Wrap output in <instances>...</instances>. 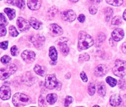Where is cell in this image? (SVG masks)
<instances>
[{
	"instance_id": "3",
	"label": "cell",
	"mask_w": 126,
	"mask_h": 107,
	"mask_svg": "<svg viewBox=\"0 0 126 107\" xmlns=\"http://www.w3.org/2000/svg\"><path fill=\"white\" fill-rule=\"evenodd\" d=\"M113 72L118 77H124L126 75V61L119 59L116 60L113 68Z\"/></svg>"
},
{
	"instance_id": "27",
	"label": "cell",
	"mask_w": 126,
	"mask_h": 107,
	"mask_svg": "<svg viewBox=\"0 0 126 107\" xmlns=\"http://www.w3.org/2000/svg\"><path fill=\"white\" fill-rule=\"evenodd\" d=\"M106 81L111 87H114L117 84V80L116 79L113 78L112 77L108 76L106 79Z\"/></svg>"
},
{
	"instance_id": "5",
	"label": "cell",
	"mask_w": 126,
	"mask_h": 107,
	"mask_svg": "<svg viewBox=\"0 0 126 107\" xmlns=\"http://www.w3.org/2000/svg\"><path fill=\"white\" fill-rule=\"evenodd\" d=\"M59 82L57 81L55 75H48L45 79V86L49 89H54L56 88Z\"/></svg>"
},
{
	"instance_id": "45",
	"label": "cell",
	"mask_w": 126,
	"mask_h": 107,
	"mask_svg": "<svg viewBox=\"0 0 126 107\" xmlns=\"http://www.w3.org/2000/svg\"><path fill=\"white\" fill-rule=\"evenodd\" d=\"M122 50L124 54H126V43H124L122 45Z\"/></svg>"
},
{
	"instance_id": "20",
	"label": "cell",
	"mask_w": 126,
	"mask_h": 107,
	"mask_svg": "<svg viewBox=\"0 0 126 107\" xmlns=\"http://www.w3.org/2000/svg\"><path fill=\"white\" fill-rule=\"evenodd\" d=\"M106 86L103 82H100L97 86V92L101 97H104L106 94Z\"/></svg>"
},
{
	"instance_id": "11",
	"label": "cell",
	"mask_w": 126,
	"mask_h": 107,
	"mask_svg": "<svg viewBox=\"0 0 126 107\" xmlns=\"http://www.w3.org/2000/svg\"><path fill=\"white\" fill-rule=\"evenodd\" d=\"M11 95V89L9 86H2L0 87V98L4 100L9 99Z\"/></svg>"
},
{
	"instance_id": "55",
	"label": "cell",
	"mask_w": 126,
	"mask_h": 107,
	"mask_svg": "<svg viewBox=\"0 0 126 107\" xmlns=\"http://www.w3.org/2000/svg\"></svg>"
},
{
	"instance_id": "50",
	"label": "cell",
	"mask_w": 126,
	"mask_h": 107,
	"mask_svg": "<svg viewBox=\"0 0 126 107\" xmlns=\"http://www.w3.org/2000/svg\"><path fill=\"white\" fill-rule=\"evenodd\" d=\"M70 76H71V75H70V73H67L66 75H65V77H66V79L70 78Z\"/></svg>"
},
{
	"instance_id": "23",
	"label": "cell",
	"mask_w": 126,
	"mask_h": 107,
	"mask_svg": "<svg viewBox=\"0 0 126 107\" xmlns=\"http://www.w3.org/2000/svg\"><path fill=\"white\" fill-rule=\"evenodd\" d=\"M47 102L50 105H53L56 102L57 100V95L55 93H49L47 95Z\"/></svg>"
},
{
	"instance_id": "31",
	"label": "cell",
	"mask_w": 126,
	"mask_h": 107,
	"mask_svg": "<svg viewBox=\"0 0 126 107\" xmlns=\"http://www.w3.org/2000/svg\"><path fill=\"white\" fill-rule=\"evenodd\" d=\"M9 31L10 35L12 36L16 37L17 36H18V33L14 26H10L9 28Z\"/></svg>"
},
{
	"instance_id": "56",
	"label": "cell",
	"mask_w": 126,
	"mask_h": 107,
	"mask_svg": "<svg viewBox=\"0 0 126 107\" xmlns=\"http://www.w3.org/2000/svg\"></svg>"
},
{
	"instance_id": "14",
	"label": "cell",
	"mask_w": 126,
	"mask_h": 107,
	"mask_svg": "<svg viewBox=\"0 0 126 107\" xmlns=\"http://www.w3.org/2000/svg\"><path fill=\"white\" fill-rule=\"evenodd\" d=\"M42 0H27V5L29 9L33 11H36L40 8Z\"/></svg>"
},
{
	"instance_id": "17",
	"label": "cell",
	"mask_w": 126,
	"mask_h": 107,
	"mask_svg": "<svg viewBox=\"0 0 126 107\" xmlns=\"http://www.w3.org/2000/svg\"><path fill=\"white\" fill-rule=\"evenodd\" d=\"M58 46H59V48H60V50H61L62 53L64 55H66L68 54L69 51H70V49H69V47L67 46V44L64 42V39L62 41H59Z\"/></svg>"
},
{
	"instance_id": "52",
	"label": "cell",
	"mask_w": 126,
	"mask_h": 107,
	"mask_svg": "<svg viewBox=\"0 0 126 107\" xmlns=\"http://www.w3.org/2000/svg\"><path fill=\"white\" fill-rule=\"evenodd\" d=\"M50 64H51V65H56V61H52V60L51 61H50Z\"/></svg>"
},
{
	"instance_id": "6",
	"label": "cell",
	"mask_w": 126,
	"mask_h": 107,
	"mask_svg": "<svg viewBox=\"0 0 126 107\" xmlns=\"http://www.w3.org/2000/svg\"><path fill=\"white\" fill-rule=\"evenodd\" d=\"M29 39L36 48L41 47L45 41V38L40 34L32 35L30 37Z\"/></svg>"
},
{
	"instance_id": "39",
	"label": "cell",
	"mask_w": 126,
	"mask_h": 107,
	"mask_svg": "<svg viewBox=\"0 0 126 107\" xmlns=\"http://www.w3.org/2000/svg\"><path fill=\"white\" fill-rule=\"evenodd\" d=\"M11 54H12L13 56H16V55H17V54H18V49L16 46H12V47H11Z\"/></svg>"
},
{
	"instance_id": "42",
	"label": "cell",
	"mask_w": 126,
	"mask_h": 107,
	"mask_svg": "<svg viewBox=\"0 0 126 107\" xmlns=\"http://www.w3.org/2000/svg\"><path fill=\"white\" fill-rule=\"evenodd\" d=\"M7 47H8V41H7L0 43V48H1V49L6 50L7 49Z\"/></svg>"
},
{
	"instance_id": "36",
	"label": "cell",
	"mask_w": 126,
	"mask_h": 107,
	"mask_svg": "<svg viewBox=\"0 0 126 107\" xmlns=\"http://www.w3.org/2000/svg\"><path fill=\"white\" fill-rule=\"evenodd\" d=\"M38 102H39V107H46V105L45 102V99H44V97L43 95H41L39 97V100H38Z\"/></svg>"
},
{
	"instance_id": "48",
	"label": "cell",
	"mask_w": 126,
	"mask_h": 107,
	"mask_svg": "<svg viewBox=\"0 0 126 107\" xmlns=\"http://www.w3.org/2000/svg\"><path fill=\"white\" fill-rule=\"evenodd\" d=\"M61 86H62V84L60 83V82H59V84H58L57 86V90H60V89H61Z\"/></svg>"
},
{
	"instance_id": "40",
	"label": "cell",
	"mask_w": 126,
	"mask_h": 107,
	"mask_svg": "<svg viewBox=\"0 0 126 107\" xmlns=\"http://www.w3.org/2000/svg\"><path fill=\"white\" fill-rule=\"evenodd\" d=\"M0 22H1V24H4L5 25H7V21L6 17L1 13H0Z\"/></svg>"
},
{
	"instance_id": "26",
	"label": "cell",
	"mask_w": 126,
	"mask_h": 107,
	"mask_svg": "<svg viewBox=\"0 0 126 107\" xmlns=\"http://www.w3.org/2000/svg\"><path fill=\"white\" fill-rule=\"evenodd\" d=\"M106 1L108 4L114 6H119L123 3V0H106Z\"/></svg>"
},
{
	"instance_id": "33",
	"label": "cell",
	"mask_w": 126,
	"mask_h": 107,
	"mask_svg": "<svg viewBox=\"0 0 126 107\" xmlns=\"http://www.w3.org/2000/svg\"><path fill=\"white\" fill-rule=\"evenodd\" d=\"M106 39V36L105 35L104 33H100V34H98L97 37V43H99V44H101V43H103Z\"/></svg>"
},
{
	"instance_id": "28",
	"label": "cell",
	"mask_w": 126,
	"mask_h": 107,
	"mask_svg": "<svg viewBox=\"0 0 126 107\" xmlns=\"http://www.w3.org/2000/svg\"><path fill=\"white\" fill-rule=\"evenodd\" d=\"M15 5L20 9H23L25 7V0H15Z\"/></svg>"
},
{
	"instance_id": "2",
	"label": "cell",
	"mask_w": 126,
	"mask_h": 107,
	"mask_svg": "<svg viewBox=\"0 0 126 107\" xmlns=\"http://www.w3.org/2000/svg\"><path fill=\"white\" fill-rule=\"evenodd\" d=\"M14 105L17 107H22L30 104L32 99L29 96L22 93H16L12 97Z\"/></svg>"
},
{
	"instance_id": "35",
	"label": "cell",
	"mask_w": 126,
	"mask_h": 107,
	"mask_svg": "<svg viewBox=\"0 0 126 107\" xmlns=\"http://www.w3.org/2000/svg\"><path fill=\"white\" fill-rule=\"evenodd\" d=\"M7 30L6 28V25L4 24H0V36H4L6 34Z\"/></svg>"
},
{
	"instance_id": "54",
	"label": "cell",
	"mask_w": 126,
	"mask_h": 107,
	"mask_svg": "<svg viewBox=\"0 0 126 107\" xmlns=\"http://www.w3.org/2000/svg\"><path fill=\"white\" fill-rule=\"evenodd\" d=\"M93 107H100L99 106H98V105H95V106H94Z\"/></svg>"
},
{
	"instance_id": "49",
	"label": "cell",
	"mask_w": 126,
	"mask_h": 107,
	"mask_svg": "<svg viewBox=\"0 0 126 107\" xmlns=\"http://www.w3.org/2000/svg\"><path fill=\"white\" fill-rule=\"evenodd\" d=\"M123 18L126 21V9L124 11V13H123Z\"/></svg>"
},
{
	"instance_id": "24",
	"label": "cell",
	"mask_w": 126,
	"mask_h": 107,
	"mask_svg": "<svg viewBox=\"0 0 126 107\" xmlns=\"http://www.w3.org/2000/svg\"><path fill=\"white\" fill-rule=\"evenodd\" d=\"M4 12L8 16L9 20H12L16 17V10L11 8H5Z\"/></svg>"
},
{
	"instance_id": "8",
	"label": "cell",
	"mask_w": 126,
	"mask_h": 107,
	"mask_svg": "<svg viewBox=\"0 0 126 107\" xmlns=\"http://www.w3.org/2000/svg\"><path fill=\"white\" fill-rule=\"evenodd\" d=\"M17 25L21 31H26L30 28V23L29 21L27 20L22 17H18L17 20Z\"/></svg>"
},
{
	"instance_id": "13",
	"label": "cell",
	"mask_w": 126,
	"mask_h": 107,
	"mask_svg": "<svg viewBox=\"0 0 126 107\" xmlns=\"http://www.w3.org/2000/svg\"><path fill=\"white\" fill-rule=\"evenodd\" d=\"M22 81L25 84L27 85V86H32L34 82V77L33 76L30 72H26L25 73L23 74V76H22Z\"/></svg>"
},
{
	"instance_id": "30",
	"label": "cell",
	"mask_w": 126,
	"mask_h": 107,
	"mask_svg": "<svg viewBox=\"0 0 126 107\" xmlns=\"http://www.w3.org/2000/svg\"><path fill=\"white\" fill-rule=\"evenodd\" d=\"M111 23L114 25H119L122 23V18L120 16H116L113 18L111 21Z\"/></svg>"
},
{
	"instance_id": "18",
	"label": "cell",
	"mask_w": 126,
	"mask_h": 107,
	"mask_svg": "<svg viewBox=\"0 0 126 107\" xmlns=\"http://www.w3.org/2000/svg\"><path fill=\"white\" fill-rule=\"evenodd\" d=\"M34 71L37 75L41 76H44L46 73V69L44 66H42L39 65H36L34 67Z\"/></svg>"
},
{
	"instance_id": "9",
	"label": "cell",
	"mask_w": 126,
	"mask_h": 107,
	"mask_svg": "<svg viewBox=\"0 0 126 107\" xmlns=\"http://www.w3.org/2000/svg\"><path fill=\"white\" fill-rule=\"evenodd\" d=\"M49 33L52 36H59L63 34V30L56 23L50 24L49 27Z\"/></svg>"
},
{
	"instance_id": "4",
	"label": "cell",
	"mask_w": 126,
	"mask_h": 107,
	"mask_svg": "<svg viewBox=\"0 0 126 107\" xmlns=\"http://www.w3.org/2000/svg\"><path fill=\"white\" fill-rule=\"evenodd\" d=\"M17 70L15 64L11 63L6 67L0 69V80H4L14 74Z\"/></svg>"
},
{
	"instance_id": "43",
	"label": "cell",
	"mask_w": 126,
	"mask_h": 107,
	"mask_svg": "<svg viewBox=\"0 0 126 107\" xmlns=\"http://www.w3.org/2000/svg\"><path fill=\"white\" fill-rule=\"evenodd\" d=\"M80 76H81V79H82V80L84 81V82H87V80H88V79H87V75H86V73H85L84 71H82V72L81 73V75H80Z\"/></svg>"
},
{
	"instance_id": "51",
	"label": "cell",
	"mask_w": 126,
	"mask_h": 107,
	"mask_svg": "<svg viewBox=\"0 0 126 107\" xmlns=\"http://www.w3.org/2000/svg\"><path fill=\"white\" fill-rule=\"evenodd\" d=\"M112 39H110V45L111 46H114V43H113V41H112Z\"/></svg>"
},
{
	"instance_id": "12",
	"label": "cell",
	"mask_w": 126,
	"mask_h": 107,
	"mask_svg": "<svg viewBox=\"0 0 126 107\" xmlns=\"http://www.w3.org/2000/svg\"><path fill=\"white\" fill-rule=\"evenodd\" d=\"M108 71V68L106 65L100 64L96 66L94 70V74L97 77H102L105 76Z\"/></svg>"
},
{
	"instance_id": "38",
	"label": "cell",
	"mask_w": 126,
	"mask_h": 107,
	"mask_svg": "<svg viewBox=\"0 0 126 107\" xmlns=\"http://www.w3.org/2000/svg\"><path fill=\"white\" fill-rule=\"evenodd\" d=\"M118 86L121 89H125L126 88V81L123 79H121L119 81H118Z\"/></svg>"
},
{
	"instance_id": "25",
	"label": "cell",
	"mask_w": 126,
	"mask_h": 107,
	"mask_svg": "<svg viewBox=\"0 0 126 107\" xmlns=\"http://www.w3.org/2000/svg\"><path fill=\"white\" fill-rule=\"evenodd\" d=\"M58 12V9L57 7H56L55 6H53V7H50L49 9V10L48 11V16H49V18H52L53 17H54L55 16V15L57 14V13Z\"/></svg>"
},
{
	"instance_id": "34",
	"label": "cell",
	"mask_w": 126,
	"mask_h": 107,
	"mask_svg": "<svg viewBox=\"0 0 126 107\" xmlns=\"http://www.w3.org/2000/svg\"><path fill=\"white\" fill-rule=\"evenodd\" d=\"M73 100V99L72 97H71V96H66L65 99V103H64L65 107H68L72 103Z\"/></svg>"
},
{
	"instance_id": "1",
	"label": "cell",
	"mask_w": 126,
	"mask_h": 107,
	"mask_svg": "<svg viewBox=\"0 0 126 107\" xmlns=\"http://www.w3.org/2000/svg\"><path fill=\"white\" fill-rule=\"evenodd\" d=\"M94 44V41L91 35L85 31H81L78 34V47L81 51L91 47Z\"/></svg>"
},
{
	"instance_id": "47",
	"label": "cell",
	"mask_w": 126,
	"mask_h": 107,
	"mask_svg": "<svg viewBox=\"0 0 126 107\" xmlns=\"http://www.w3.org/2000/svg\"><path fill=\"white\" fill-rule=\"evenodd\" d=\"M7 2L9 4L15 5V0H7Z\"/></svg>"
},
{
	"instance_id": "29",
	"label": "cell",
	"mask_w": 126,
	"mask_h": 107,
	"mask_svg": "<svg viewBox=\"0 0 126 107\" xmlns=\"http://www.w3.org/2000/svg\"><path fill=\"white\" fill-rule=\"evenodd\" d=\"M95 92V86L94 82H90L88 86V92L90 95H93Z\"/></svg>"
},
{
	"instance_id": "15",
	"label": "cell",
	"mask_w": 126,
	"mask_h": 107,
	"mask_svg": "<svg viewBox=\"0 0 126 107\" xmlns=\"http://www.w3.org/2000/svg\"><path fill=\"white\" fill-rule=\"evenodd\" d=\"M111 36L113 40L116 41H119L124 38V32L123 30L121 28H116L112 32Z\"/></svg>"
},
{
	"instance_id": "19",
	"label": "cell",
	"mask_w": 126,
	"mask_h": 107,
	"mask_svg": "<svg viewBox=\"0 0 126 107\" xmlns=\"http://www.w3.org/2000/svg\"><path fill=\"white\" fill-rule=\"evenodd\" d=\"M29 22L30 23V25L36 30L39 29L41 25V23L34 17H31L29 19Z\"/></svg>"
},
{
	"instance_id": "53",
	"label": "cell",
	"mask_w": 126,
	"mask_h": 107,
	"mask_svg": "<svg viewBox=\"0 0 126 107\" xmlns=\"http://www.w3.org/2000/svg\"><path fill=\"white\" fill-rule=\"evenodd\" d=\"M70 1L72 2H78L79 0H70Z\"/></svg>"
},
{
	"instance_id": "7",
	"label": "cell",
	"mask_w": 126,
	"mask_h": 107,
	"mask_svg": "<svg viewBox=\"0 0 126 107\" xmlns=\"http://www.w3.org/2000/svg\"><path fill=\"white\" fill-rule=\"evenodd\" d=\"M61 18L66 22H71L76 19V15L73 10L68 9L61 12Z\"/></svg>"
},
{
	"instance_id": "22",
	"label": "cell",
	"mask_w": 126,
	"mask_h": 107,
	"mask_svg": "<svg viewBox=\"0 0 126 107\" xmlns=\"http://www.w3.org/2000/svg\"><path fill=\"white\" fill-rule=\"evenodd\" d=\"M49 57L52 61H56L57 59V52L55 47L51 46L49 48Z\"/></svg>"
},
{
	"instance_id": "46",
	"label": "cell",
	"mask_w": 126,
	"mask_h": 107,
	"mask_svg": "<svg viewBox=\"0 0 126 107\" xmlns=\"http://www.w3.org/2000/svg\"><path fill=\"white\" fill-rule=\"evenodd\" d=\"M102 1V0H90V1H91L92 3L94 4H99Z\"/></svg>"
},
{
	"instance_id": "10",
	"label": "cell",
	"mask_w": 126,
	"mask_h": 107,
	"mask_svg": "<svg viewBox=\"0 0 126 107\" xmlns=\"http://www.w3.org/2000/svg\"><path fill=\"white\" fill-rule=\"evenodd\" d=\"M22 58L25 62L27 63H31L33 61H34L35 59V53L31 50H25L22 52Z\"/></svg>"
},
{
	"instance_id": "21",
	"label": "cell",
	"mask_w": 126,
	"mask_h": 107,
	"mask_svg": "<svg viewBox=\"0 0 126 107\" xmlns=\"http://www.w3.org/2000/svg\"><path fill=\"white\" fill-rule=\"evenodd\" d=\"M104 14L105 20L107 22H109L110 20L112 17L113 14V10L111 7H107L104 10Z\"/></svg>"
},
{
	"instance_id": "37",
	"label": "cell",
	"mask_w": 126,
	"mask_h": 107,
	"mask_svg": "<svg viewBox=\"0 0 126 107\" xmlns=\"http://www.w3.org/2000/svg\"><path fill=\"white\" fill-rule=\"evenodd\" d=\"M11 59L9 56L8 55H4L3 57H2L1 59V61L3 64H7L9 63V61H11Z\"/></svg>"
},
{
	"instance_id": "32",
	"label": "cell",
	"mask_w": 126,
	"mask_h": 107,
	"mask_svg": "<svg viewBox=\"0 0 126 107\" xmlns=\"http://www.w3.org/2000/svg\"><path fill=\"white\" fill-rule=\"evenodd\" d=\"M90 59V56L87 53H84L83 54H81L79 57V62H82V61H88Z\"/></svg>"
},
{
	"instance_id": "41",
	"label": "cell",
	"mask_w": 126,
	"mask_h": 107,
	"mask_svg": "<svg viewBox=\"0 0 126 107\" xmlns=\"http://www.w3.org/2000/svg\"><path fill=\"white\" fill-rule=\"evenodd\" d=\"M97 9L94 5H92L91 7H89V12L92 15H94L97 13Z\"/></svg>"
},
{
	"instance_id": "44",
	"label": "cell",
	"mask_w": 126,
	"mask_h": 107,
	"mask_svg": "<svg viewBox=\"0 0 126 107\" xmlns=\"http://www.w3.org/2000/svg\"><path fill=\"white\" fill-rule=\"evenodd\" d=\"M85 19H86V17H85L84 15V14H80L78 17V20L81 23H83L85 21Z\"/></svg>"
},
{
	"instance_id": "16",
	"label": "cell",
	"mask_w": 126,
	"mask_h": 107,
	"mask_svg": "<svg viewBox=\"0 0 126 107\" xmlns=\"http://www.w3.org/2000/svg\"><path fill=\"white\" fill-rule=\"evenodd\" d=\"M122 102V98L118 94H114L111 96L110 99V103L111 105L113 107H118L120 105Z\"/></svg>"
}]
</instances>
